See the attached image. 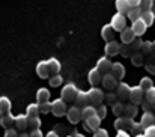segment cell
I'll list each match as a JSON object with an SVG mask.
<instances>
[{
    "label": "cell",
    "instance_id": "obj_1",
    "mask_svg": "<svg viewBox=\"0 0 155 137\" xmlns=\"http://www.w3.org/2000/svg\"><path fill=\"white\" fill-rule=\"evenodd\" d=\"M78 91H80V89H77V86H75V85H72V83H66V85L62 88L60 98H62V99H65L66 102H72V101H75Z\"/></svg>",
    "mask_w": 155,
    "mask_h": 137
},
{
    "label": "cell",
    "instance_id": "obj_2",
    "mask_svg": "<svg viewBox=\"0 0 155 137\" xmlns=\"http://www.w3.org/2000/svg\"><path fill=\"white\" fill-rule=\"evenodd\" d=\"M51 113L54 116H57V118H60V116H66V113H68V104H66V101L65 99H62V98H57V99H54L51 101Z\"/></svg>",
    "mask_w": 155,
    "mask_h": 137
},
{
    "label": "cell",
    "instance_id": "obj_3",
    "mask_svg": "<svg viewBox=\"0 0 155 137\" xmlns=\"http://www.w3.org/2000/svg\"><path fill=\"white\" fill-rule=\"evenodd\" d=\"M87 95H89L91 105H95V107H98L100 104H103L104 98H105L104 91L103 89H100V88H91V89L87 91Z\"/></svg>",
    "mask_w": 155,
    "mask_h": 137
},
{
    "label": "cell",
    "instance_id": "obj_4",
    "mask_svg": "<svg viewBox=\"0 0 155 137\" xmlns=\"http://www.w3.org/2000/svg\"><path fill=\"white\" fill-rule=\"evenodd\" d=\"M127 20H128V18H127V15L116 12V14L111 17L110 24H111V27H113L116 32H122L125 27H128V26H127Z\"/></svg>",
    "mask_w": 155,
    "mask_h": 137
},
{
    "label": "cell",
    "instance_id": "obj_5",
    "mask_svg": "<svg viewBox=\"0 0 155 137\" xmlns=\"http://www.w3.org/2000/svg\"><path fill=\"white\" fill-rule=\"evenodd\" d=\"M114 93H116V96H117V99H119V101H122V102L130 101L131 86H130V85H127V83H124V82H119L117 88L114 89Z\"/></svg>",
    "mask_w": 155,
    "mask_h": 137
},
{
    "label": "cell",
    "instance_id": "obj_6",
    "mask_svg": "<svg viewBox=\"0 0 155 137\" xmlns=\"http://www.w3.org/2000/svg\"><path fill=\"white\" fill-rule=\"evenodd\" d=\"M66 118H68V122L72 124V125H77L78 122L83 121V115H81V109L77 107V105H72L68 109V113H66Z\"/></svg>",
    "mask_w": 155,
    "mask_h": 137
},
{
    "label": "cell",
    "instance_id": "obj_7",
    "mask_svg": "<svg viewBox=\"0 0 155 137\" xmlns=\"http://www.w3.org/2000/svg\"><path fill=\"white\" fill-rule=\"evenodd\" d=\"M103 74L97 69V68H92L87 74V82L91 83L92 88H100V85H103Z\"/></svg>",
    "mask_w": 155,
    "mask_h": 137
},
{
    "label": "cell",
    "instance_id": "obj_8",
    "mask_svg": "<svg viewBox=\"0 0 155 137\" xmlns=\"http://www.w3.org/2000/svg\"><path fill=\"white\" fill-rule=\"evenodd\" d=\"M95 68H97L103 75H105V74H110V72H111V69H113V63L108 60L107 56H104V57H100V59H98Z\"/></svg>",
    "mask_w": 155,
    "mask_h": 137
},
{
    "label": "cell",
    "instance_id": "obj_9",
    "mask_svg": "<svg viewBox=\"0 0 155 137\" xmlns=\"http://www.w3.org/2000/svg\"><path fill=\"white\" fill-rule=\"evenodd\" d=\"M143 99H145V91L140 86H133L130 93V101L134 104H142Z\"/></svg>",
    "mask_w": 155,
    "mask_h": 137
},
{
    "label": "cell",
    "instance_id": "obj_10",
    "mask_svg": "<svg viewBox=\"0 0 155 137\" xmlns=\"http://www.w3.org/2000/svg\"><path fill=\"white\" fill-rule=\"evenodd\" d=\"M119 85V80L110 72V74H105L103 77V88L105 91H114Z\"/></svg>",
    "mask_w": 155,
    "mask_h": 137
},
{
    "label": "cell",
    "instance_id": "obj_11",
    "mask_svg": "<svg viewBox=\"0 0 155 137\" xmlns=\"http://www.w3.org/2000/svg\"><path fill=\"white\" fill-rule=\"evenodd\" d=\"M131 29L134 30V33H136V36H139V38H142L145 33H146V30H148V24L140 18V20H137V21H134V23H131Z\"/></svg>",
    "mask_w": 155,
    "mask_h": 137
},
{
    "label": "cell",
    "instance_id": "obj_12",
    "mask_svg": "<svg viewBox=\"0 0 155 137\" xmlns=\"http://www.w3.org/2000/svg\"><path fill=\"white\" fill-rule=\"evenodd\" d=\"M101 118L98 116V115H95V116H92L91 119H87V121H84V130H87V131H97L98 128H101L100 125H101Z\"/></svg>",
    "mask_w": 155,
    "mask_h": 137
},
{
    "label": "cell",
    "instance_id": "obj_13",
    "mask_svg": "<svg viewBox=\"0 0 155 137\" xmlns=\"http://www.w3.org/2000/svg\"><path fill=\"white\" fill-rule=\"evenodd\" d=\"M104 51H105V56H107V57H113V56L119 54V51H120V44H119L117 41H110V42L105 44Z\"/></svg>",
    "mask_w": 155,
    "mask_h": 137
},
{
    "label": "cell",
    "instance_id": "obj_14",
    "mask_svg": "<svg viewBox=\"0 0 155 137\" xmlns=\"http://www.w3.org/2000/svg\"><path fill=\"white\" fill-rule=\"evenodd\" d=\"M36 75L39 79H50V71H48L47 60H41V62L36 63Z\"/></svg>",
    "mask_w": 155,
    "mask_h": 137
},
{
    "label": "cell",
    "instance_id": "obj_15",
    "mask_svg": "<svg viewBox=\"0 0 155 137\" xmlns=\"http://www.w3.org/2000/svg\"><path fill=\"white\" fill-rule=\"evenodd\" d=\"M75 105L77 107H80V109H84V107H87V105H91V101H89V95H87V92L84 91H78L77 93V98H75Z\"/></svg>",
    "mask_w": 155,
    "mask_h": 137
},
{
    "label": "cell",
    "instance_id": "obj_16",
    "mask_svg": "<svg viewBox=\"0 0 155 137\" xmlns=\"http://www.w3.org/2000/svg\"><path fill=\"white\" fill-rule=\"evenodd\" d=\"M136 38H137V36H136L134 30L131 29V26L125 27V29L120 32V39H122V42H124V44H131Z\"/></svg>",
    "mask_w": 155,
    "mask_h": 137
},
{
    "label": "cell",
    "instance_id": "obj_17",
    "mask_svg": "<svg viewBox=\"0 0 155 137\" xmlns=\"http://www.w3.org/2000/svg\"><path fill=\"white\" fill-rule=\"evenodd\" d=\"M137 112H139V104H134V102H125V113H124V118H128V119H134L137 116Z\"/></svg>",
    "mask_w": 155,
    "mask_h": 137
},
{
    "label": "cell",
    "instance_id": "obj_18",
    "mask_svg": "<svg viewBox=\"0 0 155 137\" xmlns=\"http://www.w3.org/2000/svg\"><path fill=\"white\" fill-rule=\"evenodd\" d=\"M27 125H29V118L26 113H20L15 116V128L17 130L24 131V130H27Z\"/></svg>",
    "mask_w": 155,
    "mask_h": 137
},
{
    "label": "cell",
    "instance_id": "obj_19",
    "mask_svg": "<svg viewBox=\"0 0 155 137\" xmlns=\"http://www.w3.org/2000/svg\"><path fill=\"white\" fill-rule=\"evenodd\" d=\"M114 33H116V30L111 27L110 23L105 24V26H103V29H101V36H103V39L105 41V42L114 41Z\"/></svg>",
    "mask_w": 155,
    "mask_h": 137
},
{
    "label": "cell",
    "instance_id": "obj_20",
    "mask_svg": "<svg viewBox=\"0 0 155 137\" xmlns=\"http://www.w3.org/2000/svg\"><path fill=\"white\" fill-rule=\"evenodd\" d=\"M0 125L8 130V128H12L15 125V116L12 113H6V115H2L0 116Z\"/></svg>",
    "mask_w": 155,
    "mask_h": 137
},
{
    "label": "cell",
    "instance_id": "obj_21",
    "mask_svg": "<svg viewBox=\"0 0 155 137\" xmlns=\"http://www.w3.org/2000/svg\"><path fill=\"white\" fill-rule=\"evenodd\" d=\"M140 122H142V125L145 127V130H146L148 127L155 125V113H152V112H143V115H142V118H140Z\"/></svg>",
    "mask_w": 155,
    "mask_h": 137
},
{
    "label": "cell",
    "instance_id": "obj_22",
    "mask_svg": "<svg viewBox=\"0 0 155 137\" xmlns=\"http://www.w3.org/2000/svg\"><path fill=\"white\" fill-rule=\"evenodd\" d=\"M47 63H48L50 77H53V75H57V74L60 72V68H62V65H60V62H59L56 57H50V59L47 60Z\"/></svg>",
    "mask_w": 155,
    "mask_h": 137
},
{
    "label": "cell",
    "instance_id": "obj_23",
    "mask_svg": "<svg viewBox=\"0 0 155 137\" xmlns=\"http://www.w3.org/2000/svg\"><path fill=\"white\" fill-rule=\"evenodd\" d=\"M50 91L47 89V88H39L38 91H36V102L38 104H42V102H47V101H50Z\"/></svg>",
    "mask_w": 155,
    "mask_h": 137
},
{
    "label": "cell",
    "instance_id": "obj_24",
    "mask_svg": "<svg viewBox=\"0 0 155 137\" xmlns=\"http://www.w3.org/2000/svg\"><path fill=\"white\" fill-rule=\"evenodd\" d=\"M142 15H143V11L140 9V6H133V8L130 9V12L127 14V18H128L131 23H134V21L140 20Z\"/></svg>",
    "mask_w": 155,
    "mask_h": 137
},
{
    "label": "cell",
    "instance_id": "obj_25",
    "mask_svg": "<svg viewBox=\"0 0 155 137\" xmlns=\"http://www.w3.org/2000/svg\"><path fill=\"white\" fill-rule=\"evenodd\" d=\"M111 74L120 82L124 77H125V66L120 63V62H114L113 63V69H111Z\"/></svg>",
    "mask_w": 155,
    "mask_h": 137
},
{
    "label": "cell",
    "instance_id": "obj_26",
    "mask_svg": "<svg viewBox=\"0 0 155 137\" xmlns=\"http://www.w3.org/2000/svg\"><path fill=\"white\" fill-rule=\"evenodd\" d=\"M114 5H116V11H117L119 14H124V15H127V14L130 12V9L133 8L128 0H116Z\"/></svg>",
    "mask_w": 155,
    "mask_h": 137
},
{
    "label": "cell",
    "instance_id": "obj_27",
    "mask_svg": "<svg viewBox=\"0 0 155 137\" xmlns=\"http://www.w3.org/2000/svg\"><path fill=\"white\" fill-rule=\"evenodd\" d=\"M39 113H41V112H39V104H38V102H32V104H29L27 109H26V115H27L29 119L38 118Z\"/></svg>",
    "mask_w": 155,
    "mask_h": 137
},
{
    "label": "cell",
    "instance_id": "obj_28",
    "mask_svg": "<svg viewBox=\"0 0 155 137\" xmlns=\"http://www.w3.org/2000/svg\"><path fill=\"white\" fill-rule=\"evenodd\" d=\"M11 107H12L11 99L8 96H0V116L6 115V113H11Z\"/></svg>",
    "mask_w": 155,
    "mask_h": 137
},
{
    "label": "cell",
    "instance_id": "obj_29",
    "mask_svg": "<svg viewBox=\"0 0 155 137\" xmlns=\"http://www.w3.org/2000/svg\"><path fill=\"white\" fill-rule=\"evenodd\" d=\"M111 110H113V115L116 118H124V113H125V102L122 101H117L111 105Z\"/></svg>",
    "mask_w": 155,
    "mask_h": 137
},
{
    "label": "cell",
    "instance_id": "obj_30",
    "mask_svg": "<svg viewBox=\"0 0 155 137\" xmlns=\"http://www.w3.org/2000/svg\"><path fill=\"white\" fill-rule=\"evenodd\" d=\"M136 53H137V51H134V50H133V47L130 45V44H122V45H120V51H119V54H120L122 57H130V59H131Z\"/></svg>",
    "mask_w": 155,
    "mask_h": 137
},
{
    "label": "cell",
    "instance_id": "obj_31",
    "mask_svg": "<svg viewBox=\"0 0 155 137\" xmlns=\"http://www.w3.org/2000/svg\"><path fill=\"white\" fill-rule=\"evenodd\" d=\"M81 115H83V121H87V119H91L92 116L97 115V107L95 105H87V107L81 109Z\"/></svg>",
    "mask_w": 155,
    "mask_h": 137
},
{
    "label": "cell",
    "instance_id": "obj_32",
    "mask_svg": "<svg viewBox=\"0 0 155 137\" xmlns=\"http://www.w3.org/2000/svg\"><path fill=\"white\" fill-rule=\"evenodd\" d=\"M131 63L134 65V66H140V65H145V54H142V53H136L133 57H131Z\"/></svg>",
    "mask_w": 155,
    "mask_h": 137
},
{
    "label": "cell",
    "instance_id": "obj_33",
    "mask_svg": "<svg viewBox=\"0 0 155 137\" xmlns=\"http://www.w3.org/2000/svg\"><path fill=\"white\" fill-rule=\"evenodd\" d=\"M142 20L148 24V27H151L152 24H154V20H155V14L152 11H148V12H143V15H142Z\"/></svg>",
    "mask_w": 155,
    "mask_h": 137
},
{
    "label": "cell",
    "instance_id": "obj_34",
    "mask_svg": "<svg viewBox=\"0 0 155 137\" xmlns=\"http://www.w3.org/2000/svg\"><path fill=\"white\" fill-rule=\"evenodd\" d=\"M41 119L39 118H33V119H29V125H27V130L33 131V130H41Z\"/></svg>",
    "mask_w": 155,
    "mask_h": 137
},
{
    "label": "cell",
    "instance_id": "obj_35",
    "mask_svg": "<svg viewBox=\"0 0 155 137\" xmlns=\"http://www.w3.org/2000/svg\"><path fill=\"white\" fill-rule=\"evenodd\" d=\"M139 86L146 92V91H149L151 88H154V82H152L149 77H143V79L140 80V85H139Z\"/></svg>",
    "mask_w": 155,
    "mask_h": 137
},
{
    "label": "cell",
    "instance_id": "obj_36",
    "mask_svg": "<svg viewBox=\"0 0 155 137\" xmlns=\"http://www.w3.org/2000/svg\"><path fill=\"white\" fill-rule=\"evenodd\" d=\"M48 83H50V86L51 88H59L62 83H63V77L60 75V74H57V75H53L48 79Z\"/></svg>",
    "mask_w": 155,
    "mask_h": 137
},
{
    "label": "cell",
    "instance_id": "obj_37",
    "mask_svg": "<svg viewBox=\"0 0 155 137\" xmlns=\"http://www.w3.org/2000/svg\"><path fill=\"white\" fill-rule=\"evenodd\" d=\"M104 101H105L108 105H113V104H114V102H117L119 99H117V96H116L114 91H108V93H105V98H104Z\"/></svg>",
    "mask_w": 155,
    "mask_h": 137
},
{
    "label": "cell",
    "instance_id": "obj_38",
    "mask_svg": "<svg viewBox=\"0 0 155 137\" xmlns=\"http://www.w3.org/2000/svg\"><path fill=\"white\" fill-rule=\"evenodd\" d=\"M151 48H152V41H143L142 42V47H140V50H139V53H142V54H149L151 53Z\"/></svg>",
    "mask_w": 155,
    "mask_h": 137
},
{
    "label": "cell",
    "instance_id": "obj_39",
    "mask_svg": "<svg viewBox=\"0 0 155 137\" xmlns=\"http://www.w3.org/2000/svg\"><path fill=\"white\" fill-rule=\"evenodd\" d=\"M139 6H140V9H142L143 12H148V11H152L154 2H152V0H142Z\"/></svg>",
    "mask_w": 155,
    "mask_h": 137
},
{
    "label": "cell",
    "instance_id": "obj_40",
    "mask_svg": "<svg viewBox=\"0 0 155 137\" xmlns=\"http://www.w3.org/2000/svg\"><path fill=\"white\" fill-rule=\"evenodd\" d=\"M145 99H146L148 102L154 104L155 102V88H151L149 91L145 92Z\"/></svg>",
    "mask_w": 155,
    "mask_h": 137
},
{
    "label": "cell",
    "instance_id": "obj_41",
    "mask_svg": "<svg viewBox=\"0 0 155 137\" xmlns=\"http://www.w3.org/2000/svg\"><path fill=\"white\" fill-rule=\"evenodd\" d=\"M51 109H53V105H51V102H50V101L39 104V112H41V113H44V115L50 113V112H51Z\"/></svg>",
    "mask_w": 155,
    "mask_h": 137
},
{
    "label": "cell",
    "instance_id": "obj_42",
    "mask_svg": "<svg viewBox=\"0 0 155 137\" xmlns=\"http://www.w3.org/2000/svg\"><path fill=\"white\" fill-rule=\"evenodd\" d=\"M113 127H114V130H117V131L125 130V118H117V119L114 121Z\"/></svg>",
    "mask_w": 155,
    "mask_h": 137
},
{
    "label": "cell",
    "instance_id": "obj_43",
    "mask_svg": "<svg viewBox=\"0 0 155 137\" xmlns=\"http://www.w3.org/2000/svg\"><path fill=\"white\" fill-rule=\"evenodd\" d=\"M133 134H140V133H145V127L142 125V122H136L134 127H133Z\"/></svg>",
    "mask_w": 155,
    "mask_h": 137
},
{
    "label": "cell",
    "instance_id": "obj_44",
    "mask_svg": "<svg viewBox=\"0 0 155 137\" xmlns=\"http://www.w3.org/2000/svg\"><path fill=\"white\" fill-rule=\"evenodd\" d=\"M97 115H98L101 119H104V118L107 116V107H105L104 104H100V105L97 107Z\"/></svg>",
    "mask_w": 155,
    "mask_h": 137
},
{
    "label": "cell",
    "instance_id": "obj_45",
    "mask_svg": "<svg viewBox=\"0 0 155 137\" xmlns=\"http://www.w3.org/2000/svg\"><path fill=\"white\" fill-rule=\"evenodd\" d=\"M142 42H143V41H142V38H139V36H137V38L130 44V45L133 47V50H134V51H139V50H140V47H142Z\"/></svg>",
    "mask_w": 155,
    "mask_h": 137
},
{
    "label": "cell",
    "instance_id": "obj_46",
    "mask_svg": "<svg viewBox=\"0 0 155 137\" xmlns=\"http://www.w3.org/2000/svg\"><path fill=\"white\" fill-rule=\"evenodd\" d=\"M18 136H20V133H17V130L12 127V128L5 130V136L3 137H18Z\"/></svg>",
    "mask_w": 155,
    "mask_h": 137
},
{
    "label": "cell",
    "instance_id": "obj_47",
    "mask_svg": "<svg viewBox=\"0 0 155 137\" xmlns=\"http://www.w3.org/2000/svg\"><path fill=\"white\" fill-rule=\"evenodd\" d=\"M94 137H108V133L104 128H98L97 131H94Z\"/></svg>",
    "mask_w": 155,
    "mask_h": 137
},
{
    "label": "cell",
    "instance_id": "obj_48",
    "mask_svg": "<svg viewBox=\"0 0 155 137\" xmlns=\"http://www.w3.org/2000/svg\"><path fill=\"white\" fill-rule=\"evenodd\" d=\"M140 105H142L143 112H152V104H151V102H148L146 99H143V102H142Z\"/></svg>",
    "mask_w": 155,
    "mask_h": 137
},
{
    "label": "cell",
    "instance_id": "obj_49",
    "mask_svg": "<svg viewBox=\"0 0 155 137\" xmlns=\"http://www.w3.org/2000/svg\"><path fill=\"white\" fill-rule=\"evenodd\" d=\"M145 136L146 137H155V125L148 127V128L145 130Z\"/></svg>",
    "mask_w": 155,
    "mask_h": 137
},
{
    "label": "cell",
    "instance_id": "obj_50",
    "mask_svg": "<svg viewBox=\"0 0 155 137\" xmlns=\"http://www.w3.org/2000/svg\"><path fill=\"white\" fill-rule=\"evenodd\" d=\"M30 137H45V136L42 134L41 130H33V131H30Z\"/></svg>",
    "mask_w": 155,
    "mask_h": 137
},
{
    "label": "cell",
    "instance_id": "obj_51",
    "mask_svg": "<svg viewBox=\"0 0 155 137\" xmlns=\"http://www.w3.org/2000/svg\"><path fill=\"white\" fill-rule=\"evenodd\" d=\"M116 137H130V133H128V131H125V130H120V131H117Z\"/></svg>",
    "mask_w": 155,
    "mask_h": 137
},
{
    "label": "cell",
    "instance_id": "obj_52",
    "mask_svg": "<svg viewBox=\"0 0 155 137\" xmlns=\"http://www.w3.org/2000/svg\"><path fill=\"white\" fill-rule=\"evenodd\" d=\"M146 66V69L151 72V74H154L155 75V63H151V65H145Z\"/></svg>",
    "mask_w": 155,
    "mask_h": 137
},
{
    "label": "cell",
    "instance_id": "obj_53",
    "mask_svg": "<svg viewBox=\"0 0 155 137\" xmlns=\"http://www.w3.org/2000/svg\"><path fill=\"white\" fill-rule=\"evenodd\" d=\"M45 137H59V133H57L56 130H50V131L45 134Z\"/></svg>",
    "mask_w": 155,
    "mask_h": 137
},
{
    "label": "cell",
    "instance_id": "obj_54",
    "mask_svg": "<svg viewBox=\"0 0 155 137\" xmlns=\"http://www.w3.org/2000/svg\"><path fill=\"white\" fill-rule=\"evenodd\" d=\"M128 2H130V5H131V6H139L142 0H128Z\"/></svg>",
    "mask_w": 155,
    "mask_h": 137
},
{
    "label": "cell",
    "instance_id": "obj_55",
    "mask_svg": "<svg viewBox=\"0 0 155 137\" xmlns=\"http://www.w3.org/2000/svg\"><path fill=\"white\" fill-rule=\"evenodd\" d=\"M18 137H30V133L27 134L26 131H21V133H20V136H18Z\"/></svg>",
    "mask_w": 155,
    "mask_h": 137
},
{
    "label": "cell",
    "instance_id": "obj_56",
    "mask_svg": "<svg viewBox=\"0 0 155 137\" xmlns=\"http://www.w3.org/2000/svg\"><path fill=\"white\" fill-rule=\"evenodd\" d=\"M151 53L155 54V41H152V48H151Z\"/></svg>",
    "mask_w": 155,
    "mask_h": 137
},
{
    "label": "cell",
    "instance_id": "obj_57",
    "mask_svg": "<svg viewBox=\"0 0 155 137\" xmlns=\"http://www.w3.org/2000/svg\"><path fill=\"white\" fill-rule=\"evenodd\" d=\"M72 137H84V136H83V134H80V133H74Z\"/></svg>",
    "mask_w": 155,
    "mask_h": 137
},
{
    "label": "cell",
    "instance_id": "obj_58",
    "mask_svg": "<svg viewBox=\"0 0 155 137\" xmlns=\"http://www.w3.org/2000/svg\"><path fill=\"white\" fill-rule=\"evenodd\" d=\"M134 137H146V136H145V133H140V134H136Z\"/></svg>",
    "mask_w": 155,
    "mask_h": 137
},
{
    "label": "cell",
    "instance_id": "obj_59",
    "mask_svg": "<svg viewBox=\"0 0 155 137\" xmlns=\"http://www.w3.org/2000/svg\"><path fill=\"white\" fill-rule=\"evenodd\" d=\"M152 2H154V6H155V0H152Z\"/></svg>",
    "mask_w": 155,
    "mask_h": 137
},
{
    "label": "cell",
    "instance_id": "obj_60",
    "mask_svg": "<svg viewBox=\"0 0 155 137\" xmlns=\"http://www.w3.org/2000/svg\"><path fill=\"white\" fill-rule=\"evenodd\" d=\"M66 137H72V134H71V136H66Z\"/></svg>",
    "mask_w": 155,
    "mask_h": 137
}]
</instances>
